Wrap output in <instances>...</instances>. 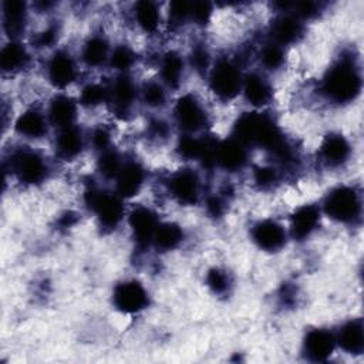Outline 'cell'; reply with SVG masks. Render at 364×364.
Masks as SVG:
<instances>
[{"label": "cell", "mask_w": 364, "mask_h": 364, "mask_svg": "<svg viewBox=\"0 0 364 364\" xmlns=\"http://www.w3.org/2000/svg\"><path fill=\"white\" fill-rule=\"evenodd\" d=\"M3 30L9 40H18L27 27L28 7L21 0H4L1 4Z\"/></svg>", "instance_id": "ac0fdd59"}, {"label": "cell", "mask_w": 364, "mask_h": 364, "mask_svg": "<svg viewBox=\"0 0 364 364\" xmlns=\"http://www.w3.org/2000/svg\"><path fill=\"white\" fill-rule=\"evenodd\" d=\"M10 172L24 185H38L48 175V165L44 156L30 148H18L9 159Z\"/></svg>", "instance_id": "8992f818"}, {"label": "cell", "mask_w": 364, "mask_h": 364, "mask_svg": "<svg viewBox=\"0 0 364 364\" xmlns=\"http://www.w3.org/2000/svg\"><path fill=\"white\" fill-rule=\"evenodd\" d=\"M353 148L350 141L338 132H331L324 136L318 155L321 162L328 168H340L343 166L351 156Z\"/></svg>", "instance_id": "e0dca14e"}, {"label": "cell", "mask_w": 364, "mask_h": 364, "mask_svg": "<svg viewBox=\"0 0 364 364\" xmlns=\"http://www.w3.org/2000/svg\"><path fill=\"white\" fill-rule=\"evenodd\" d=\"M240 94L253 108H263L270 104L273 98V88L262 73L252 71L245 74Z\"/></svg>", "instance_id": "d6986e66"}, {"label": "cell", "mask_w": 364, "mask_h": 364, "mask_svg": "<svg viewBox=\"0 0 364 364\" xmlns=\"http://www.w3.org/2000/svg\"><path fill=\"white\" fill-rule=\"evenodd\" d=\"M90 141H91V145L94 146V149H97L100 154V152L111 148V132L104 125L95 127L90 135Z\"/></svg>", "instance_id": "b9f144b4"}, {"label": "cell", "mask_w": 364, "mask_h": 364, "mask_svg": "<svg viewBox=\"0 0 364 364\" xmlns=\"http://www.w3.org/2000/svg\"><path fill=\"white\" fill-rule=\"evenodd\" d=\"M124 161L121 154L114 149L112 146L100 152L97 159V171L104 179H114L117 178Z\"/></svg>", "instance_id": "836d02e7"}, {"label": "cell", "mask_w": 364, "mask_h": 364, "mask_svg": "<svg viewBox=\"0 0 364 364\" xmlns=\"http://www.w3.org/2000/svg\"><path fill=\"white\" fill-rule=\"evenodd\" d=\"M111 54V46L104 34H91L81 46V61L90 67L97 68L108 63Z\"/></svg>", "instance_id": "d4e9b609"}, {"label": "cell", "mask_w": 364, "mask_h": 364, "mask_svg": "<svg viewBox=\"0 0 364 364\" xmlns=\"http://www.w3.org/2000/svg\"><path fill=\"white\" fill-rule=\"evenodd\" d=\"M321 209L316 205H301L290 216V235L296 240L307 239L320 225Z\"/></svg>", "instance_id": "603a6c76"}, {"label": "cell", "mask_w": 364, "mask_h": 364, "mask_svg": "<svg viewBox=\"0 0 364 364\" xmlns=\"http://www.w3.org/2000/svg\"><path fill=\"white\" fill-rule=\"evenodd\" d=\"M134 21L146 34H154L161 26V10L159 6L152 0H139L132 9Z\"/></svg>", "instance_id": "f1b7e54d"}, {"label": "cell", "mask_w": 364, "mask_h": 364, "mask_svg": "<svg viewBox=\"0 0 364 364\" xmlns=\"http://www.w3.org/2000/svg\"><path fill=\"white\" fill-rule=\"evenodd\" d=\"M206 286L215 293V294H223L229 291L232 286V279L230 274L222 269V267H212L208 270L206 277H205Z\"/></svg>", "instance_id": "8d00e7d4"}, {"label": "cell", "mask_w": 364, "mask_h": 364, "mask_svg": "<svg viewBox=\"0 0 364 364\" xmlns=\"http://www.w3.org/2000/svg\"><path fill=\"white\" fill-rule=\"evenodd\" d=\"M215 142L198 138L195 134H183L178 139L176 152L185 161H202Z\"/></svg>", "instance_id": "f546056e"}, {"label": "cell", "mask_w": 364, "mask_h": 364, "mask_svg": "<svg viewBox=\"0 0 364 364\" xmlns=\"http://www.w3.org/2000/svg\"><path fill=\"white\" fill-rule=\"evenodd\" d=\"M139 98L151 109H159L165 107L168 94L166 87L161 81H146L139 88Z\"/></svg>", "instance_id": "d6a6232c"}, {"label": "cell", "mask_w": 364, "mask_h": 364, "mask_svg": "<svg viewBox=\"0 0 364 364\" xmlns=\"http://www.w3.org/2000/svg\"><path fill=\"white\" fill-rule=\"evenodd\" d=\"M336 337L326 328L310 330L303 341V351L311 361H326L336 348Z\"/></svg>", "instance_id": "7402d4cb"}, {"label": "cell", "mask_w": 364, "mask_h": 364, "mask_svg": "<svg viewBox=\"0 0 364 364\" xmlns=\"http://www.w3.org/2000/svg\"><path fill=\"white\" fill-rule=\"evenodd\" d=\"M361 73L351 57H340L320 81L321 95L333 104L353 102L361 92Z\"/></svg>", "instance_id": "7a4b0ae2"}, {"label": "cell", "mask_w": 364, "mask_h": 364, "mask_svg": "<svg viewBox=\"0 0 364 364\" xmlns=\"http://www.w3.org/2000/svg\"><path fill=\"white\" fill-rule=\"evenodd\" d=\"M84 200L104 229H115L125 216L124 198L117 192L90 186L84 192Z\"/></svg>", "instance_id": "5b68a950"}, {"label": "cell", "mask_w": 364, "mask_h": 364, "mask_svg": "<svg viewBox=\"0 0 364 364\" xmlns=\"http://www.w3.org/2000/svg\"><path fill=\"white\" fill-rule=\"evenodd\" d=\"M168 191L178 203L183 206L195 205L200 196V178L191 168L179 169L168 179Z\"/></svg>", "instance_id": "30bf717a"}, {"label": "cell", "mask_w": 364, "mask_h": 364, "mask_svg": "<svg viewBox=\"0 0 364 364\" xmlns=\"http://www.w3.org/2000/svg\"><path fill=\"white\" fill-rule=\"evenodd\" d=\"M247 148L255 146L267 151L277 164L290 165L296 154L291 144L286 139L279 125L266 114L252 111L245 112L233 124V135Z\"/></svg>", "instance_id": "6da1fadb"}, {"label": "cell", "mask_w": 364, "mask_h": 364, "mask_svg": "<svg viewBox=\"0 0 364 364\" xmlns=\"http://www.w3.org/2000/svg\"><path fill=\"white\" fill-rule=\"evenodd\" d=\"M252 176H253V182L260 189H269V188H273L279 182L280 172L273 165H259V166L253 168Z\"/></svg>", "instance_id": "74e56055"}, {"label": "cell", "mask_w": 364, "mask_h": 364, "mask_svg": "<svg viewBox=\"0 0 364 364\" xmlns=\"http://www.w3.org/2000/svg\"><path fill=\"white\" fill-rule=\"evenodd\" d=\"M205 208L209 216L219 218L226 210V199L222 195H209L205 200Z\"/></svg>", "instance_id": "ee69618b"}, {"label": "cell", "mask_w": 364, "mask_h": 364, "mask_svg": "<svg viewBox=\"0 0 364 364\" xmlns=\"http://www.w3.org/2000/svg\"><path fill=\"white\" fill-rule=\"evenodd\" d=\"M213 14V4L205 0L200 1H191L189 9V21H192L196 26H206Z\"/></svg>", "instance_id": "ab89813d"}, {"label": "cell", "mask_w": 364, "mask_h": 364, "mask_svg": "<svg viewBox=\"0 0 364 364\" xmlns=\"http://www.w3.org/2000/svg\"><path fill=\"white\" fill-rule=\"evenodd\" d=\"M159 223L156 213L142 205L135 206L128 215V225L131 228L132 237L142 249L152 245V239Z\"/></svg>", "instance_id": "9a60e30c"}, {"label": "cell", "mask_w": 364, "mask_h": 364, "mask_svg": "<svg viewBox=\"0 0 364 364\" xmlns=\"http://www.w3.org/2000/svg\"><path fill=\"white\" fill-rule=\"evenodd\" d=\"M185 233L181 225L175 222H162L158 225L152 239V245L161 252L176 249L183 242Z\"/></svg>", "instance_id": "4dcf8cb0"}, {"label": "cell", "mask_w": 364, "mask_h": 364, "mask_svg": "<svg viewBox=\"0 0 364 364\" xmlns=\"http://www.w3.org/2000/svg\"><path fill=\"white\" fill-rule=\"evenodd\" d=\"M286 60V53H284V47L273 43V41H267L266 44H263L260 47L259 51V61L260 65L267 70V71H276L279 68L283 67Z\"/></svg>", "instance_id": "d590c367"}, {"label": "cell", "mask_w": 364, "mask_h": 364, "mask_svg": "<svg viewBox=\"0 0 364 364\" xmlns=\"http://www.w3.org/2000/svg\"><path fill=\"white\" fill-rule=\"evenodd\" d=\"M46 114L50 125L57 129L73 127L78 114V102L67 94H57L50 100Z\"/></svg>", "instance_id": "ffe728a7"}, {"label": "cell", "mask_w": 364, "mask_h": 364, "mask_svg": "<svg viewBox=\"0 0 364 364\" xmlns=\"http://www.w3.org/2000/svg\"><path fill=\"white\" fill-rule=\"evenodd\" d=\"M270 41L286 47L296 44L304 36V21L290 11H280L269 27Z\"/></svg>", "instance_id": "5bb4252c"}, {"label": "cell", "mask_w": 364, "mask_h": 364, "mask_svg": "<svg viewBox=\"0 0 364 364\" xmlns=\"http://www.w3.org/2000/svg\"><path fill=\"white\" fill-rule=\"evenodd\" d=\"M173 118L183 134H196L205 129L208 112L200 100L191 92L181 95L173 105Z\"/></svg>", "instance_id": "52a82bcc"}, {"label": "cell", "mask_w": 364, "mask_h": 364, "mask_svg": "<svg viewBox=\"0 0 364 364\" xmlns=\"http://www.w3.org/2000/svg\"><path fill=\"white\" fill-rule=\"evenodd\" d=\"M183 73H185V60L178 51L169 50L161 55L159 75H161V82L166 88L176 90L182 82Z\"/></svg>", "instance_id": "4316f807"}, {"label": "cell", "mask_w": 364, "mask_h": 364, "mask_svg": "<svg viewBox=\"0 0 364 364\" xmlns=\"http://www.w3.org/2000/svg\"><path fill=\"white\" fill-rule=\"evenodd\" d=\"M189 64L200 75L209 73L212 67V61H210V53L205 44H196L192 47L189 53Z\"/></svg>", "instance_id": "f35d334b"}, {"label": "cell", "mask_w": 364, "mask_h": 364, "mask_svg": "<svg viewBox=\"0 0 364 364\" xmlns=\"http://www.w3.org/2000/svg\"><path fill=\"white\" fill-rule=\"evenodd\" d=\"M73 223H74V213H71V212H67V213L63 215L61 219H60V225H61L63 228H68V226H71Z\"/></svg>", "instance_id": "bcb514c9"}, {"label": "cell", "mask_w": 364, "mask_h": 364, "mask_svg": "<svg viewBox=\"0 0 364 364\" xmlns=\"http://www.w3.org/2000/svg\"><path fill=\"white\" fill-rule=\"evenodd\" d=\"M336 337V344L348 354H361L364 350V326L360 318L344 323Z\"/></svg>", "instance_id": "83f0119b"}, {"label": "cell", "mask_w": 364, "mask_h": 364, "mask_svg": "<svg viewBox=\"0 0 364 364\" xmlns=\"http://www.w3.org/2000/svg\"><path fill=\"white\" fill-rule=\"evenodd\" d=\"M148 291L138 280H124L114 287L112 304L118 311L124 314L139 313L148 306Z\"/></svg>", "instance_id": "ba28073f"}, {"label": "cell", "mask_w": 364, "mask_h": 364, "mask_svg": "<svg viewBox=\"0 0 364 364\" xmlns=\"http://www.w3.org/2000/svg\"><path fill=\"white\" fill-rule=\"evenodd\" d=\"M136 63V54L128 44H117L111 48L108 64L118 74H128Z\"/></svg>", "instance_id": "1f68e13d"}, {"label": "cell", "mask_w": 364, "mask_h": 364, "mask_svg": "<svg viewBox=\"0 0 364 364\" xmlns=\"http://www.w3.org/2000/svg\"><path fill=\"white\" fill-rule=\"evenodd\" d=\"M189 9H191V1H183V0H175L171 1L168 6V18L169 24L172 27H182L189 21Z\"/></svg>", "instance_id": "60d3db41"}, {"label": "cell", "mask_w": 364, "mask_h": 364, "mask_svg": "<svg viewBox=\"0 0 364 364\" xmlns=\"http://www.w3.org/2000/svg\"><path fill=\"white\" fill-rule=\"evenodd\" d=\"M145 183V169L135 161H124L117 178H115V192L124 198L131 199L136 196Z\"/></svg>", "instance_id": "2e32d148"}, {"label": "cell", "mask_w": 364, "mask_h": 364, "mask_svg": "<svg viewBox=\"0 0 364 364\" xmlns=\"http://www.w3.org/2000/svg\"><path fill=\"white\" fill-rule=\"evenodd\" d=\"M249 148L235 136L216 142L215 165L226 172H237L247 164Z\"/></svg>", "instance_id": "7c38bea8"}, {"label": "cell", "mask_w": 364, "mask_h": 364, "mask_svg": "<svg viewBox=\"0 0 364 364\" xmlns=\"http://www.w3.org/2000/svg\"><path fill=\"white\" fill-rule=\"evenodd\" d=\"M30 63V53L18 40H9L0 51V68L6 74H16Z\"/></svg>", "instance_id": "484cf974"}, {"label": "cell", "mask_w": 364, "mask_h": 364, "mask_svg": "<svg viewBox=\"0 0 364 364\" xmlns=\"http://www.w3.org/2000/svg\"><path fill=\"white\" fill-rule=\"evenodd\" d=\"M108 85L101 82H88L81 88L78 102L85 108H95L101 104H108Z\"/></svg>", "instance_id": "e575fe53"}, {"label": "cell", "mask_w": 364, "mask_h": 364, "mask_svg": "<svg viewBox=\"0 0 364 364\" xmlns=\"http://www.w3.org/2000/svg\"><path fill=\"white\" fill-rule=\"evenodd\" d=\"M252 242L263 252H279L287 240V232L274 219L257 220L250 229Z\"/></svg>", "instance_id": "8fae6325"}, {"label": "cell", "mask_w": 364, "mask_h": 364, "mask_svg": "<svg viewBox=\"0 0 364 364\" xmlns=\"http://www.w3.org/2000/svg\"><path fill=\"white\" fill-rule=\"evenodd\" d=\"M361 193L350 185L333 188L324 198L321 212L337 223H354L361 216Z\"/></svg>", "instance_id": "277c9868"}, {"label": "cell", "mask_w": 364, "mask_h": 364, "mask_svg": "<svg viewBox=\"0 0 364 364\" xmlns=\"http://www.w3.org/2000/svg\"><path fill=\"white\" fill-rule=\"evenodd\" d=\"M108 104L117 115H128L135 101L139 97V90L129 74H118V77L108 85Z\"/></svg>", "instance_id": "4fadbf2b"}, {"label": "cell", "mask_w": 364, "mask_h": 364, "mask_svg": "<svg viewBox=\"0 0 364 364\" xmlns=\"http://www.w3.org/2000/svg\"><path fill=\"white\" fill-rule=\"evenodd\" d=\"M245 74L236 60L229 57L218 58L209 73L208 84L212 94L220 101H232L242 92Z\"/></svg>", "instance_id": "3957f363"}, {"label": "cell", "mask_w": 364, "mask_h": 364, "mask_svg": "<svg viewBox=\"0 0 364 364\" xmlns=\"http://www.w3.org/2000/svg\"><path fill=\"white\" fill-rule=\"evenodd\" d=\"M84 145L85 136L77 125L58 129V134L54 139L55 154L64 161H73L78 158L84 149Z\"/></svg>", "instance_id": "cb8c5ba5"}, {"label": "cell", "mask_w": 364, "mask_h": 364, "mask_svg": "<svg viewBox=\"0 0 364 364\" xmlns=\"http://www.w3.org/2000/svg\"><path fill=\"white\" fill-rule=\"evenodd\" d=\"M46 75L48 82L60 90L70 87L78 77L77 61L67 50L54 51L46 64Z\"/></svg>", "instance_id": "9c48e42d"}, {"label": "cell", "mask_w": 364, "mask_h": 364, "mask_svg": "<svg viewBox=\"0 0 364 364\" xmlns=\"http://www.w3.org/2000/svg\"><path fill=\"white\" fill-rule=\"evenodd\" d=\"M48 125L47 114L37 108H27L16 118L14 131L26 139L37 141L47 135Z\"/></svg>", "instance_id": "44dd1931"}, {"label": "cell", "mask_w": 364, "mask_h": 364, "mask_svg": "<svg viewBox=\"0 0 364 364\" xmlns=\"http://www.w3.org/2000/svg\"><path fill=\"white\" fill-rule=\"evenodd\" d=\"M148 132L151 135V138H155V139H164L168 136L169 134V125L168 122H165L164 119L161 118H156V119H152L148 125Z\"/></svg>", "instance_id": "f6af8a7d"}, {"label": "cell", "mask_w": 364, "mask_h": 364, "mask_svg": "<svg viewBox=\"0 0 364 364\" xmlns=\"http://www.w3.org/2000/svg\"><path fill=\"white\" fill-rule=\"evenodd\" d=\"M58 33H60V28L55 24H50L44 30L37 33V36L33 38V44L37 48L51 47L58 40Z\"/></svg>", "instance_id": "7bdbcfd3"}]
</instances>
